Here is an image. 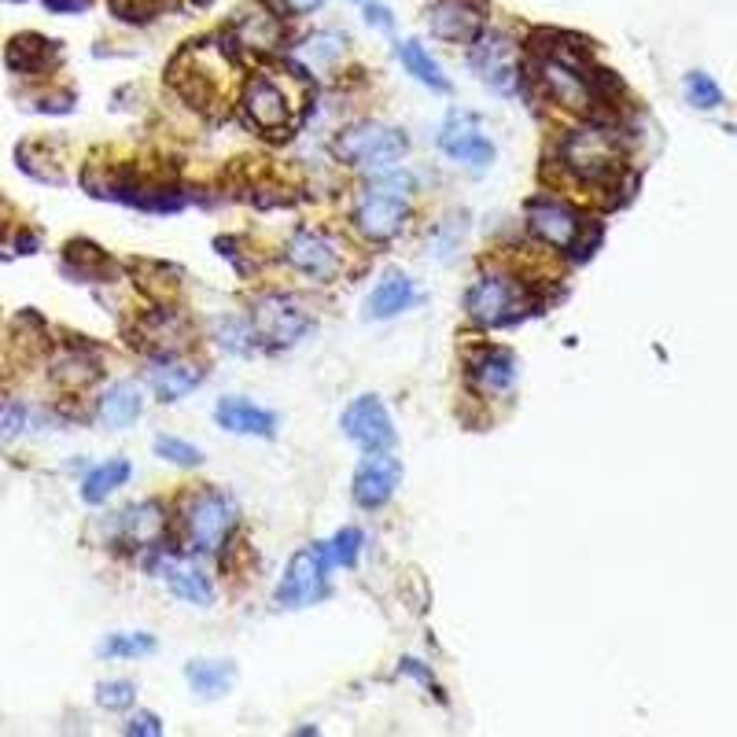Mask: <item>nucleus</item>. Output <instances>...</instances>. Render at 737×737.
I'll use <instances>...</instances> for the list:
<instances>
[{"mask_svg": "<svg viewBox=\"0 0 737 737\" xmlns=\"http://www.w3.org/2000/svg\"><path fill=\"white\" fill-rule=\"evenodd\" d=\"M406 218H410V178L380 174L359 192L351 222L365 240L387 244V240H395L406 229Z\"/></svg>", "mask_w": 737, "mask_h": 737, "instance_id": "f257e3e1", "label": "nucleus"}, {"mask_svg": "<svg viewBox=\"0 0 737 737\" xmlns=\"http://www.w3.org/2000/svg\"><path fill=\"white\" fill-rule=\"evenodd\" d=\"M557 159L572 178L586 184H608L616 178L619 163H624V152H619L616 130H608V125H579V130L564 133Z\"/></svg>", "mask_w": 737, "mask_h": 737, "instance_id": "f03ea898", "label": "nucleus"}, {"mask_svg": "<svg viewBox=\"0 0 737 737\" xmlns=\"http://www.w3.org/2000/svg\"><path fill=\"white\" fill-rule=\"evenodd\" d=\"M181 524H184V543H189V549L218 553L229 538H233L236 524H240V509H236L233 494L206 487V491H195L184 498Z\"/></svg>", "mask_w": 737, "mask_h": 737, "instance_id": "7ed1b4c3", "label": "nucleus"}, {"mask_svg": "<svg viewBox=\"0 0 737 737\" xmlns=\"http://www.w3.org/2000/svg\"><path fill=\"white\" fill-rule=\"evenodd\" d=\"M410 152V137L384 122H354L336 137V155L347 166L387 170Z\"/></svg>", "mask_w": 737, "mask_h": 737, "instance_id": "20e7f679", "label": "nucleus"}, {"mask_svg": "<svg viewBox=\"0 0 737 737\" xmlns=\"http://www.w3.org/2000/svg\"><path fill=\"white\" fill-rule=\"evenodd\" d=\"M527 306V287L509 273H483L465 292V314L483 329L513 325Z\"/></svg>", "mask_w": 737, "mask_h": 737, "instance_id": "39448f33", "label": "nucleus"}, {"mask_svg": "<svg viewBox=\"0 0 737 737\" xmlns=\"http://www.w3.org/2000/svg\"><path fill=\"white\" fill-rule=\"evenodd\" d=\"M170 85H174L192 108H218L225 92V63L200 44V49H184L174 63H170Z\"/></svg>", "mask_w": 737, "mask_h": 737, "instance_id": "423d86ee", "label": "nucleus"}, {"mask_svg": "<svg viewBox=\"0 0 737 737\" xmlns=\"http://www.w3.org/2000/svg\"><path fill=\"white\" fill-rule=\"evenodd\" d=\"M329 572H332L329 546L325 543L303 546L292 561H287V572H284L281 586H276L273 602L281 608H306V605L321 602L329 590Z\"/></svg>", "mask_w": 737, "mask_h": 737, "instance_id": "0eeeda50", "label": "nucleus"}, {"mask_svg": "<svg viewBox=\"0 0 737 737\" xmlns=\"http://www.w3.org/2000/svg\"><path fill=\"white\" fill-rule=\"evenodd\" d=\"M251 325H255L259 340H266L270 347H292V343H299L314 329V317L292 295L270 292L259 295L255 306H251Z\"/></svg>", "mask_w": 737, "mask_h": 737, "instance_id": "6e6552de", "label": "nucleus"}, {"mask_svg": "<svg viewBox=\"0 0 737 737\" xmlns=\"http://www.w3.org/2000/svg\"><path fill=\"white\" fill-rule=\"evenodd\" d=\"M240 111H244L248 125H255V130L270 133V137L287 133L292 130V119H295L292 97H287L284 85L273 82L270 74L248 78L244 92H240Z\"/></svg>", "mask_w": 737, "mask_h": 737, "instance_id": "1a4fd4ad", "label": "nucleus"}, {"mask_svg": "<svg viewBox=\"0 0 737 737\" xmlns=\"http://www.w3.org/2000/svg\"><path fill=\"white\" fill-rule=\"evenodd\" d=\"M538 82H543L546 97L564 111H590L597 103L594 74H586L575 55L549 52L538 67Z\"/></svg>", "mask_w": 737, "mask_h": 737, "instance_id": "9d476101", "label": "nucleus"}, {"mask_svg": "<svg viewBox=\"0 0 737 737\" xmlns=\"http://www.w3.org/2000/svg\"><path fill=\"white\" fill-rule=\"evenodd\" d=\"M472 71L479 74L483 85H491L502 97H513L516 85H521V52H516V41L505 38V33H487L483 30L476 41H472L468 52Z\"/></svg>", "mask_w": 737, "mask_h": 737, "instance_id": "9b49d317", "label": "nucleus"}, {"mask_svg": "<svg viewBox=\"0 0 737 737\" xmlns=\"http://www.w3.org/2000/svg\"><path fill=\"white\" fill-rule=\"evenodd\" d=\"M440 152L454 163L468 166V170H487L494 163V141L483 133V125L476 114L468 111H454L451 119L443 122L440 130Z\"/></svg>", "mask_w": 737, "mask_h": 737, "instance_id": "f8f14e48", "label": "nucleus"}, {"mask_svg": "<svg viewBox=\"0 0 737 737\" xmlns=\"http://www.w3.org/2000/svg\"><path fill=\"white\" fill-rule=\"evenodd\" d=\"M284 259L292 270L321 284L336 281L343 270L340 244L329 233H321V229H299V233H292V240H287V248H284Z\"/></svg>", "mask_w": 737, "mask_h": 737, "instance_id": "ddd939ff", "label": "nucleus"}, {"mask_svg": "<svg viewBox=\"0 0 737 737\" xmlns=\"http://www.w3.org/2000/svg\"><path fill=\"white\" fill-rule=\"evenodd\" d=\"M527 229L553 251H575V244L583 240V218L553 195H535L527 203Z\"/></svg>", "mask_w": 737, "mask_h": 737, "instance_id": "4468645a", "label": "nucleus"}, {"mask_svg": "<svg viewBox=\"0 0 737 737\" xmlns=\"http://www.w3.org/2000/svg\"><path fill=\"white\" fill-rule=\"evenodd\" d=\"M340 428L351 443H359L362 451H391L395 446V424H391L387 406L376 395H359L343 410Z\"/></svg>", "mask_w": 737, "mask_h": 737, "instance_id": "2eb2a0df", "label": "nucleus"}, {"mask_svg": "<svg viewBox=\"0 0 737 737\" xmlns=\"http://www.w3.org/2000/svg\"><path fill=\"white\" fill-rule=\"evenodd\" d=\"M398 483H402V461L391 451H368L362 457V465L354 468L351 494L362 509H380V505L395 498Z\"/></svg>", "mask_w": 737, "mask_h": 737, "instance_id": "dca6fc26", "label": "nucleus"}, {"mask_svg": "<svg viewBox=\"0 0 737 737\" xmlns=\"http://www.w3.org/2000/svg\"><path fill=\"white\" fill-rule=\"evenodd\" d=\"M487 27V4L483 0H432L428 30L432 38L451 44H472Z\"/></svg>", "mask_w": 737, "mask_h": 737, "instance_id": "f3484780", "label": "nucleus"}, {"mask_svg": "<svg viewBox=\"0 0 737 737\" xmlns=\"http://www.w3.org/2000/svg\"><path fill=\"white\" fill-rule=\"evenodd\" d=\"M137 336H141V351L155 354L159 362L163 359H178V354L192 343V329L178 310L159 306L148 310V314L137 321Z\"/></svg>", "mask_w": 737, "mask_h": 737, "instance_id": "a211bd4d", "label": "nucleus"}, {"mask_svg": "<svg viewBox=\"0 0 737 737\" xmlns=\"http://www.w3.org/2000/svg\"><path fill=\"white\" fill-rule=\"evenodd\" d=\"M516 376H521V362L505 347H483L468 359V380L479 395H505Z\"/></svg>", "mask_w": 737, "mask_h": 737, "instance_id": "6ab92c4d", "label": "nucleus"}, {"mask_svg": "<svg viewBox=\"0 0 737 737\" xmlns=\"http://www.w3.org/2000/svg\"><path fill=\"white\" fill-rule=\"evenodd\" d=\"M159 572H163V583L170 586V594L184 605H200L211 608L214 605V583L200 564L189 557H163L159 561Z\"/></svg>", "mask_w": 737, "mask_h": 737, "instance_id": "aec40b11", "label": "nucleus"}, {"mask_svg": "<svg viewBox=\"0 0 737 737\" xmlns=\"http://www.w3.org/2000/svg\"><path fill=\"white\" fill-rule=\"evenodd\" d=\"M119 535L133 549H155L166 535V509L159 502H137L119 516Z\"/></svg>", "mask_w": 737, "mask_h": 737, "instance_id": "412c9836", "label": "nucleus"}, {"mask_svg": "<svg viewBox=\"0 0 737 737\" xmlns=\"http://www.w3.org/2000/svg\"><path fill=\"white\" fill-rule=\"evenodd\" d=\"M413 303H417V287H413L406 273L391 270L380 276V284L365 295L362 310L368 321H387V317H398L402 310H410Z\"/></svg>", "mask_w": 737, "mask_h": 737, "instance_id": "4be33fe9", "label": "nucleus"}, {"mask_svg": "<svg viewBox=\"0 0 737 737\" xmlns=\"http://www.w3.org/2000/svg\"><path fill=\"white\" fill-rule=\"evenodd\" d=\"M214 421L233 435H259V440H273L276 413L255 406L248 398H222L214 406Z\"/></svg>", "mask_w": 737, "mask_h": 737, "instance_id": "5701e85b", "label": "nucleus"}, {"mask_svg": "<svg viewBox=\"0 0 737 737\" xmlns=\"http://www.w3.org/2000/svg\"><path fill=\"white\" fill-rule=\"evenodd\" d=\"M233 38L244 44V49L270 52L284 38V22L281 16H273L266 8H248L233 19Z\"/></svg>", "mask_w": 737, "mask_h": 737, "instance_id": "b1692460", "label": "nucleus"}, {"mask_svg": "<svg viewBox=\"0 0 737 737\" xmlns=\"http://www.w3.org/2000/svg\"><path fill=\"white\" fill-rule=\"evenodd\" d=\"M144 413V395L133 380H119L100 395L97 402V417L108 424V428H130V424Z\"/></svg>", "mask_w": 737, "mask_h": 737, "instance_id": "393cba45", "label": "nucleus"}, {"mask_svg": "<svg viewBox=\"0 0 737 737\" xmlns=\"http://www.w3.org/2000/svg\"><path fill=\"white\" fill-rule=\"evenodd\" d=\"M148 384H152L159 402H181L184 395H192V391L203 384V368L178 362V359H163L148 373Z\"/></svg>", "mask_w": 737, "mask_h": 737, "instance_id": "a878e982", "label": "nucleus"}, {"mask_svg": "<svg viewBox=\"0 0 737 737\" xmlns=\"http://www.w3.org/2000/svg\"><path fill=\"white\" fill-rule=\"evenodd\" d=\"M184 678H189L192 694H200L203 700L225 697L236 683V667L229 660H192L184 667Z\"/></svg>", "mask_w": 737, "mask_h": 737, "instance_id": "bb28decb", "label": "nucleus"}, {"mask_svg": "<svg viewBox=\"0 0 737 737\" xmlns=\"http://www.w3.org/2000/svg\"><path fill=\"white\" fill-rule=\"evenodd\" d=\"M398 63L406 67V74H413L421 85H428V89H435V92H451V89H454L451 78L443 74V67L432 60V52L424 49L421 41H413V38L398 41Z\"/></svg>", "mask_w": 737, "mask_h": 737, "instance_id": "cd10ccee", "label": "nucleus"}, {"mask_svg": "<svg viewBox=\"0 0 737 737\" xmlns=\"http://www.w3.org/2000/svg\"><path fill=\"white\" fill-rule=\"evenodd\" d=\"M133 476V468H130V461L125 457H111V461H103V465H97L85 476V483H82V498L89 502V505H100V502H108L114 491L119 487H125V479Z\"/></svg>", "mask_w": 737, "mask_h": 737, "instance_id": "c85d7f7f", "label": "nucleus"}, {"mask_svg": "<svg viewBox=\"0 0 737 737\" xmlns=\"http://www.w3.org/2000/svg\"><path fill=\"white\" fill-rule=\"evenodd\" d=\"M52 55V41L38 38V33H22L8 44V67L16 74H38L44 71V63H49Z\"/></svg>", "mask_w": 737, "mask_h": 737, "instance_id": "c756f323", "label": "nucleus"}, {"mask_svg": "<svg viewBox=\"0 0 737 737\" xmlns=\"http://www.w3.org/2000/svg\"><path fill=\"white\" fill-rule=\"evenodd\" d=\"M100 656H111V660H141V656L155 653V638L144 635V630H122V635H108L100 642Z\"/></svg>", "mask_w": 737, "mask_h": 737, "instance_id": "7c9ffc66", "label": "nucleus"}, {"mask_svg": "<svg viewBox=\"0 0 737 737\" xmlns=\"http://www.w3.org/2000/svg\"><path fill=\"white\" fill-rule=\"evenodd\" d=\"M214 336L229 354H255L259 347V332L251 325V317H222L214 325Z\"/></svg>", "mask_w": 737, "mask_h": 737, "instance_id": "2f4dec72", "label": "nucleus"}, {"mask_svg": "<svg viewBox=\"0 0 737 737\" xmlns=\"http://www.w3.org/2000/svg\"><path fill=\"white\" fill-rule=\"evenodd\" d=\"M686 100L700 111H716L723 108V89L716 85V78L705 71H689L686 74Z\"/></svg>", "mask_w": 737, "mask_h": 737, "instance_id": "473e14b6", "label": "nucleus"}, {"mask_svg": "<svg viewBox=\"0 0 737 737\" xmlns=\"http://www.w3.org/2000/svg\"><path fill=\"white\" fill-rule=\"evenodd\" d=\"M155 454L163 457V461H170V465H178V468H195V465H203V451L200 446H192V443H184V440H178V435H155Z\"/></svg>", "mask_w": 737, "mask_h": 737, "instance_id": "72a5a7b5", "label": "nucleus"}, {"mask_svg": "<svg viewBox=\"0 0 737 737\" xmlns=\"http://www.w3.org/2000/svg\"><path fill=\"white\" fill-rule=\"evenodd\" d=\"M325 546H329L332 568H354V561H359V553L365 546V535L359 532V527H343V532Z\"/></svg>", "mask_w": 737, "mask_h": 737, "instance_id": "f704fd0d", "label": "nucleus"}, {"mask_svg": "<svg viewBox=\"0 0 737 737\" xmlns=\"http://www.w3.org/2000/svg\"><path fill=\"white\" fill-rule=\"evenodd\" d=\"M133 700H137V686L125 683V678H114V683H100L97 686V705L108 708V711L133 708Z\"/></svg>", "mask_w": 737, "mask_h": 737, "instance_id": "c9c22d12", "label": "nucleus"}, {"mask_svg": "<svg viewBox=\"0 0 737 737\" xmlns=\"http://www.w3.org/2000/svg\"><path fill=\"white\" fill-rule=\"evenodd\" d=\"M306 49H310V55H317L321 63H336L343 55V49H347V38L336 33V30H321V33L310 38Z\"/></svg>", "mask_w": 737, "mask_h": 737, "instance_id": "e433bc0d", "label": "nucleus"}, {"mask_svg": "<svg viewBox=\"0 0 737 737\" xmlns=\"http://www.w3.org/2000/svg\"><path fill=\"white\" fill-rule=\"evenodd\" d=\"M111 11L122 22H148V19H155L159 0H111Z\"/></svg>", "mask_w": 737, "mask_h": 737, "instance_id": "4c0bfd02", "label": "nucleus"}, {"mask_svg": "<svg viewBox=\"0 0 737 737\" xmlns=\"http://www.w3.org/2000/svg\"><path fill=\"white\" fill-rule=\"evenodd\" d=\"M166 727H163V719L155 716V711H137V716L125 723V734L130 737H159Z\"/></svg>", "mask_w": 737, "mask_h": 737, "instance_id": "58836bf2", "label": "nucleus"}, {"mask_svg": "<svg viewBox=\"0 0 737 737\" xmlns=\"http://www.w3.org/2000/svg\"><path fill=\"white\" fill-rule=\"evenodd\" d=\"M365 22H368V27H376V30H384V33L395 30V19H391V11L384 4H368L365 8Z\"/></svg>", "mask_w": 737, "mask_h": 737, "instance_id": "ea45409f", "label": "nucleus"}, {"mask_svg": "<svg viewBox=\"0 0 737 737\" xmlns=\"http://www.w3.org/2000/svg\"><path fill=\"white\" fill-rule=\"evenodd\" d=\"M398 672H402V675H410V678H417V683H424L428 689H440V686H435V678H432L428 667H421V660H402Z\"/></svg>", "mask_w": 737, "mask_h": 737, "instance_id": "a19ab883", "label": "nucleus"}]
</instances>
